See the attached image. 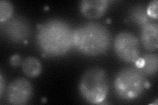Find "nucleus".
I'll return each instance as SVG.
<instances>
[{"label":"nucleus","mask_w":158,"mask_h":105,"mask_svg":"<svg viewBox=\"0 0 158 105\" xmlns=\"http://www.w3.org/2000/svg\"><path fill=\"white\" fill-rule=\"evenodd\" d=\"M131 17L138 24H140L141 26L150 22L147 13H144V10L140 7L133 9L132 11H131Z\"/></svg>","instance_id":"13"},{"label":"nucleus","mask_w":158,"mask_h":105,"mask_svg":"<svg viewBox=\"0 0 158 105\" xmlns=\"http://www.w3.org/2000/svg\"><path fill=\"white\" fill-rule=\"evenodd\" d=\"M31 83L23 78H17L9 86L7 97L8 102L13 105L27 104L32 96Z\"/></svg>","instance_id":"6"},{"label":"nucleus","mask_w":158,"mask_h":105,"mask_svg":"<svg viewBox=\"0 0 158 105\" xmlns=\"http://www.w3.org/2000/svg\"><path fill=\"white\" fill-rule=\"evenodd\" d=\"M157 0L152 1L148 5L146 13L148 17L153 18H157Z\"/></svg>","instance_id":"14"},{"label":"nucleus","mask_w":158,"mask_h":105,"mask_svg":"<svg viewBox=\"0 0 158 105\" xmlns=\"http://www.w3.org/2000/svg\"><path fill=\"white\" fill-rule=\"evenodd\" d=\"M13 14V6L12 3L7 0L0 2V22L4 23L11 18Z\"/></svg>","instance_id":"12"},{"label":"nucleus","mask_w":158,"mask_h":105,"mask_svg":"<svg viewBox=\"0 0 158 105\" xmlns=\"http://www.w3.org/2000/svg\"><path fill=\"white\" fill-rule=\"evenodd\" d=\"M141 42L144 47L150 51H154L158 47V25L149 22L141 26Z\"/></svg>","instance_id":"9"},{"label":"nucleus","mask_w":158,"mask_h":105,"mask_svg":"<svg viewBox=\"0 0 158 105\" xmlns=\"http://www.w3.org/2000/svg\"><path fill=\"white\" fill-rule=\"evenodd\" d=\"M73 32L66 22L59 19L49 20L38 28L36 35L38 46L48 56L63 55L73 46Z\"/></svg>","instance_id":"1"},{"label":"nucleus","mask_w":158,"mask_h":105,"mask_svg":"<svg viewBox=\"0 0 158 105\" xmlns=\"http://www.w3.org/2000/svg\"><path fill=\"white\" fill-rule=\"evenodd\" d=\"M9 63L13 67L19 66V65L21 64V57H20L19 55H13L10 58Z\"/></svg>","instance_id":"15"},{"label":"nucleus","mask_w":158,"mask_h":105,"mask_svg":"<svg viewBox=\"0 0 158 105\" xmlns=\"http://www.w3.org/2000/svg\"><path fill=\"white\" fill-rule=\"evenodd\" d=\"M3 79L2 75L1 74V76H0V93L1 95L3 93Z\"/></svg>","instance_id":"16"},{"label":"nucleus","mask_w":158,"mask_h":105,"mask_svg":"<svg viewBox=\"0 0 158 105\" xmlns=\"http://www.w3.org/2000/svg\"><path fill=\"white\" fill-rule=\"evenodd\" d=\"M108 7L107 0H83L81 2L80 9L82 14L90 19L102 17Z\"/></svg>","instance_id":"8"},{"label":"nucleus","mask_w":158,"mask_h":105,"mask_svg":"<svg viewBox=\"0 0 158 105\" xmlns=\"http://www.w3.org/2000/svg\"><path fill=\"white\" fill-rule=\"evenodd\" d=\"M149 86L145 75L136 67L121 70L117 74L114 82V87L117 95L127 101L134 100L140 96Z\"/></svg>","instance_id":"4"},{"label":"nucleus","mask_w":158,"mask_h":105,"mask_svg":"<svg viewBox=\"0 0 158 105\" xmlns=\"http://www.w3.org/2000/svg\"><path fill=\"white\" fill-rule=\"evenodd\" d=\"M23 72L30 78H36L42 72V64L39 60L35 57H28L22 63Z\"/></svg>","instance_id":"10"},{"label":"nucleus","mask_w":158,"mask_h":105,"mask_svg":"<svg viewBox=\"0 0 158 105\" xmlns=\"http://www.w3.org/2000/svg\"><path fill=\"white\" fill-rule=\"evenodd\" d=\"M113 45L117 55L123 61L135 63L140 57V43L134 34L130 32L118 33Z\"/></svg>","instance_id":"5"},{"label":"nucleus","mask_w":158,"mask_h":105,"mask_svg":"<svg viewBox=\"0 0 158 105\" xmlns=\"http://www.w3.org/2000/svg\"><path fill=\"white\" fill-rule=\"evenodd\" d=\"M111 34L103 24L89 22L77 28L73 32V46L88 56L105 53L110 49Z\"/></svg>","instance_id":"2"},{"label":"nucleus","mask_w":158,"mask_h":105,"mask_svg":"<svg viewBox=\"0 0 158 105\" xmlns=\"http://www.w3.org/2000/svg\"><path fill=\"white\" fill-rule=\"evenodd\" d=\"M109 89L107 75L100 67H92L83 74L79 90L85 101L91 104H100L104 101Z\"/></svg>","instance_id":"3"},{"label":"nucleus","mask_w":158,"mask_h":105,"mask_svg":"<svg viewBox=\"0 0 158 105\" xmlns=\"http://www.w3.org/2000/svg\"><path fill=\"white\" fill-rule=\"evenodd\" d=\"M144 59V66L140 71L144 75L148 76H153L157 72L158 66V57L156 53L146 54L142 57Z\"/></svg>","instance_id":"11"},{"label":"nucleus","mask_w":158,"mask_h":105,"mask_svg":"<svg viewBox=\"0 0 158 105\" xmlns=\"http://www.w3.org/2000/svg\"><path fill=\"white\" fill-rule=\"evenodd\" d=\"M4 23L5 32L10 40L21 43L28 38L31 34V26L25 19L15 17Z\"/></svg>","instance_id":"7"}]
</instances>
